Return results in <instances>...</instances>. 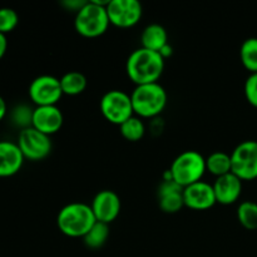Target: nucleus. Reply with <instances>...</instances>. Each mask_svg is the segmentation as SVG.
Masks as SVG:
<instances>
[{
	"label": "nucleus",
	"instance_id": "nucleus-24",
	"mask_svg": "<svg viewBox=\"0 0 257 257\" xmlns=\"http://www.w3.org/2000/svg\"><path fill=\"white\" fill-rule=\"evenodd\" d=\"M19 23L18 13L12 8H0V33L7 35L13 32Z\"/></svg>",
	"mask_w": 257,
	"mask_h": 257
},
{
	"label": "nucleus",
	"instance_id": "nucleus-7",
	"mask_svg": "<svg viewBox=\"0 0 257 257\" xmlns=\"http://www.w3.org/2000/svg\"><path fill=\"white\" fill-rule=\"evenodd\" d=\"M232 173L241 181L257 178V141H243L231 153Z\"/></svg>",
	"mask_w": 257,
	"mask_h": 257
},
{
	"label": "nucleus",
	"instance_id": "nucleus-8",
	"mask_svg": "<svg viewBox=\"0 0 257 257\" xmlns=\"http://www.w3.org/2000/svg\"><path fill=\"white\" fill-rule=\"evenodd\" d=\"M17 145L22 151L24 158L30 161H42L52 152V141L49 136L39 132L33 127L20 131Z\"/></svg>",
	"mask_w": 257,
	"mask_h": 257
},
{
	"label": "nucleus",
	"instance_id": "nucleus-29",
	"mask_svg": "<svg viewBox=\"0 0 257 257\" xmlns=\"http://www.w3.org/2000/svg\"><path fill=\"white\" fill-rule=\"evenodd\" d=\"M7 49H8L7 35L2 34V33H0V59L4 57V54L7 53Z\"/></svg>",
	"mask_w": 257,
	"mask_h": 257
},
{
	"label": "nucleus",
	"instance_id": "nucleus-23",
	"mask_svg": "<svg viewBox=\"0 0 257 257\" xmlns=\"http://www.w3.org/2000/svg\"><path fill=\"white\" fill-rule=\"evenodd\" d=\"M182 192H175L170 193V195L161 196L160 201H158L161 210L166 213L180 212L185 207V201H183Z\"/></svg>",
	"mask_w": 257,
	"mask_h": 257
},
{
	"label": "nucleus",
	"instance_id": "nucleus-10",
	"mask_svg": "<svg viewBox=\"0 0 257 257\" xmlns=\"http://www.w3.org/2000/svg\"><path fill=\"white\" fill-rule=\"evenodd\" d=\"M107 14L110 24L127 29L140 23L143 14L142 4L138 0H110Z\"/></svg>",
	"mask_w": 257,
	"mask_h": 257
},
{
	"label": "nucleus",
	"instance_id": "nucleus-15",
	"mask_svg": "<svg viewBox=\"0 0 257 257\" xmlns=\"http://www.w3.org/2000/svg\"><path fill=\"white\" fill-rule=\"evenodd\" d=\"M24 156L17 143L0 141V177H12L23 167Z\"/></svg>",
	"mask_w": 257,
	"mask_h": 257
},
{
	"label": "nucleus",
	"instance_id": "nucleus-25",
	"mask_svg": "<svg viewBox=\"0 0 257 257\" xmlns=\"http://www.w3.org/2000/svg\"><path fill=\"white\" fill-rule=\"evenodd\" d=\"M32 117L33 109L28 108L27 105H19L13 112V119H14L15 124L20 125L22 130L32 127Z\"/></svg>",
	"mask_w": 257,
	"mask_h": 257
},
{
	"label": "nucleus",
	"instance_id": "nucleus-4",
	"mask_svg": "<svg viewBox=\"0 0 257 257\" xmlns=\"http://www.w3.org/2000/svg\"><path fill=\"white\" fill-rule=\"evenodd\" d=\"M167 92L160 83L136 85L131 94L135 115L153 118L161 114L167 105Z\"/></svg>",
	"mask_w": 257,
	"mask_h": 257
},
{
	"label": "nucleus",
	"instance_id": "nucleus-5",
	"mask_svg": "<svg viewBox=\"0 0 257 257\" xmlns=\"http://www.w3.org/2000/svg\"><path fill=\"white\" fill-rule=\"evenodd\" d=\"M206 171V158L197 151H185L173 160L170 167L172 180L182 188L202 181Z\"/></svg>",
	"mask_w": 257,
	"mask_h": 257
},
{
	"label": "nucleus",
	"instance_id": "nucleus-11",
	"mask_svg": "<svg viewBox=\"0 0 257 257\" xmlns=\"http://www.w3.org/2000/svg\"><path fill=\"white\" fill-rule=\"evenodd\" d=\"M185 207L195 211H205L213 207L217 203L213 191V186L205 181H198L183 188Z\"/></svg>",
	"mask_w": 257,
	"mask_h": 257
},
{
	"label": "nucleus",
	"instance_id": "nucleus-3",
	"mask_svg": "<svg viewBox=\"0 0 257 257\" xmlns=\"http://www.w3.org/2000/svg\"><path fill=\"white\" fill-rule=\"evenodd\" d=\"M109 2L110 0L87 2V4L75 14V32L84 38H98L104 34L110 24L107 14V5Z\"/></svg>",
	"mask_w": 257,
	"mask_h": 257
},
{
	"label": "nucleus",
	"instance_id": "nucleus-30",
	"mask_svg": "<svg viewBox=\"0 0 257 257\" xmlns=\"http://www.w3.org/2000/svg\"><path fill=\"white\" fill-rule=\"evenodd\" d=\"M172 53H173V50H172V47H171V45H170V43H168L167 45H165V47H163L162 49L160 50V55L165 60L167 59L168 57H171V55H172Z\"/></svg>",
	"mask_w": 257,
	"mask_h": 257
},
{
	"label": "nucleus",
	"instance_id": "nucleus-6",
	"mask_svg": "<svg viewBox=\"0 0 257 257\" xmlns=\"http://www.w3.org/2000/svg\"><path fill=\"white\" fill-rule=\"evenodd\" d=\"M99 109L103 117L115 125H120L135 115L131 95L118 89L109 90L103 94L99 102Z\"/></svg>",
	"mask_w": 257,
	"mask_h": 257
},
{
	"label": "nucleus",
	"instance_id": "nucleus-31",
	"mask_svg": "<svg viewBox=\"0 0 257 257\" xmlns=\"http://www.w3.org/2000/svg\"><path fill=\"white\" fill-rule=\"evenodd\" d=\"M7 110H8L7 103H5L4 98L0 95V120L4 119V117L7 115Z\"/></svg>",
	"mask_w": 257,
	"mask_h": 257
},
{
	"label": "nucleus",
	"instance_id": "nucleus-9",
	"mask_svg": "<svg viewBox=\"0 0 257 257\" xmlns=\"http://www.w3.org/2000/svg\"><path fill=\"white\" fill-rule=\"evenodd\" d=\"M29 97L37 107L57 105L63 97L60 80L53 75H39L29 85Z\"/></svg>",
	"mask_w": 257,
	"mask_h": 257
},
{
	"label": "nucleus",
	"instance_id": "nucleus-14",
	"mask_svg": "<svg viewBox=\"0 0 257 257\" xmlns=\"http://www.w3.org/2000/svg\"><path fill=\"white\" fill-rule=\"evenodd\" d=\"M212 186L213 191H215L216 201L223 206L237 202L241 192H242V181L237 176L233 175L232 172L216 178Z\"/></svg>",
	"mask_w": 257,
	"mask_h": 257
},
{
	"label": "nucleus",
	"instance_id": "nucleus-20",
	"mask_svg": "<svg viewBox=\"0 0 257 257\" xmlns=\"http://www.w3.org/2000/svg\"><path fill=\"white\" fill-rule=\"evenodd\" d=\"M119 131L122 137L125 141H130V142H138L143 138L146 133V127L145 123L142 122V118L137 117V115H133L130 119L125 120L124 123L119 125Z\"/></svg>",
	"mask_w": 257,
	"mask_h": 257
},
{
	"label": "nucleus",
	"instance_id": "nucleus-28",
	"mask_svg": "<svg viewBox=\"0 0 257 257\" xmlns=\"http://www.w3.org/2000/svg\"><path fill=\"white\" fill-rule=\"evenodd\" d=\"M62 4L64 5L67 9L73 10V12H75V14H77V13L87 4V2H83V0H65Z\"/></svg>",
	"mask_w": 257,
	"mask_h": 257
},
{
	"label": "nucleus",
	"instance_id": "nucleus-18",
	"mask_svg": "<svg viewBox=\"0 0 257 257\" xmlns=\"http://www.w3.org/2000/svg\"><path fill=\"white\" fill-rule=\"evenodd\" d=\"M60 87L64 95H79L85 90L88 80L84 74L79 72H68L60 78Z\"/></svg>",
	"mask_w": 257,
	"mask_h": 257
},
{
	"label": "nucleus",
	"instance_id": "nucleus-22",
	"mask_svg": "<svg viewBox=\"0 0 257 257\" xmlns=\"http://www.w3.org/2000/svg\"><path fill=\"white\" fill-rule=\"evenodd\" d=\"M237 220L247 230H257V203L243 201L237 207Z\"/></svg>",
	"mask_w": 257,
	"mask_h": 257
},
{
	"label": "nucleus",
	"instance_id": "nucleus-26",
	"mask_svg": "<svg viewBox=\"0 0 257 257\" xmlns=\"http://www.w3.org/2000/svg\"><path fill=\"white\" fill-rule=\"evenodd\" d=\"M245 97L252 107L257 108V73H250L245 82Z\"/></svg>",
	"mask_w": 257,
	"mask_h": 257
},
{
	"label": "nucleus",
	"instance_id": "nucleus-2",
	"mask_svg": "<svg viewBox=\"0 0 257 257\" xmlns=\"http://www.w3.org/2000/svg\"><path fill=\"white\" fill-rule=\"evenodd\" d=\"M97 222L90 205L72 202L59 211L57 225L60 232L68 237H84L85 233Z\"/></svg>",
	"mask_w": 257,
	"mask_h": 257
},
{
	"label": "nucleus",
	"instance_id": "nucleus-21",
	"mask_svg": "<svg viewBox=\"0 0 257 257\" xmlns=\"http://www.w3.org/2000/svg\"><path fill=\"white\" fill-rule=\"evenodd\" d=\"M240 59L250 73H257V38H248L241 44Z\"/></svg>",
	"mask_w": 257,
	"mask_h": 257
},
{
	"label": "nucleus",
	"instance_id": "nucleus-16",
	"mask_svg": "<svg viewBox=\"0 0 257 257\" xmlns=\"http://www.w3.org/2000/svg\"><path fill=\"white\" fill-rule=\"evenodd\" d=\"M141 43L145 49L160 53V50L168 44L167 30L160 24L147 25L141 34Z\"/></svg>",
	"mask_w": 257,
	"mask_h": 257
},
{
	"label": "nucleus",
	"instance_id": "nucleus-13",
	"mask_svg": "<svg viewBox=\"0 0 257 257\" xmlns=\"http://www.w3.org/2000/svg\"><path fill=\"white\" fill-rule=\"evenodd\" d=\"M64 117L57 105H43L33 109L32 127L47 136L55 135L62 128Z\"/></svg>",
	"mask_w": 257,
	"mask_h": 257
},
{
	"label": "nucleus",
	"instance_id": "nucleus-19",
	"mask_svg": "<svg viewBox=\"0 0 257 257\" xmlns=\"http://www.w3.org/2000/svg\"><path fill=\"white\" fill-rule=\"evenodd\" d=\"M108 237H109V225L97 221L93 227L85 233V236L83 237V242L88 248L97 250V248L104 246Z\"/></svg>",
	"mask_w": 257,
	"mask_h": 257
},
{
	"label": "nucleus",
	"instance_id": "nucleus-12",
	"mask_svg": "<svg viewBox=\"0 0 257 257\" xmlns=\"http://www.w3.org/2000/svg\"><path fill=\"white\" fill-rule=\"evenodd\" d=\"M90 207L94 213L95 220L109 225L119 216L122 205H120L119 196L114 191L103 190L94 196Z\"/></svg>",
	"mask_w": 257,
	"mask_h": 257
},
{
	"label": "nucleus",
	"instance_id": "nucleus-27",
	"mask_svg": "<svg viewBox=\"0 0 257 257\" xmlns=\"http://www.w3.org/2000/svg\"><path fill=\"white\" fill-rule=\"evenodd\" d=\"M183 188L181 187L180 185L175 182L173 180L170 181H162V183L158 187V197L165 195H170V193H175V192H182Z\"/></svg>",
	"mask_w": 257,
	"mask_h": 257
},
{
	"label": "nucleus",
	"instance_id": "nucleus-1",
	"mask_svg": "<svg viewBox=\"0 0 257 257\" xmlns=\"http://www.w3.org/2000/svg\"><path fill=\"white\" fill-rule=\"evenodd\" d=\"M125 70L136 85L158 83L165 70V59L160 53L141 47L130 54L125 63Z\"/></svg>",
	"mask_w": 257,
	"mask_h": 257
},
{
	"label": "nucleus",
	"instance_id": "nucleus-17",
	"mask_svg": "<svg viewBox=\"0 0 257 257\" xmlns=\"http://www.w3.org/2000/svg\"><path fill=\"white\" fill-rule=\"evenodd\" d=\"M206 170L211 175L216 176V178L221 176L228 175L232 172V163H231V155L222 152V151H216L211 153L206 158Z\"/></svg>",
	"mask_w": 257,
	"mask_h": 257
}]
</instances>
